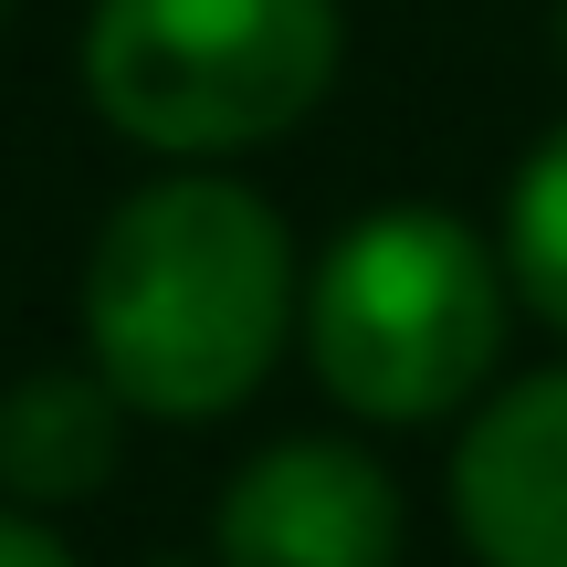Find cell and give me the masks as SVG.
I'll return each instance as SVG.
<instances>
[{
    "label": "cell",
    "instance_id": "30bf717a",
    "mask_svg": "<svg viewBox=\"0 0 567 567\" xmlns=\"http://www.w3.org/2000/svg\"><path fill=\"white\" fill-rule=\"evenodd\" d=\"M0 11H11V0H0Z\"/></svg>",
    "mask_w": 567,
    "mask_h": 567
},
{
    "label": "cell",
    "instance_id": "52a82bcc",
    "mask_svg": "<svg viewBox=\"0 0 567 567\" xmlns=\"http://www.w3.org/2000/svg\"><path fill=\"white\" fill-rule=\"evenodd\" d=\"M505 274L526 295V316L567 337V126H547L526 147V168L505 179Z\"/></svg>",
    "mask_w": 567,
    "mask_h": 567
},
{
    "label": "cell",
    "instance_id": "277c9868",
    "mask_svg": "<svg viewBox=\"0 0 567 567\" xmlns=\"http://www.w3.org/2000/svg\"><path fill=\"white\" fill-rule=\"evenodd\" d=\"M410 505L389 484V463H368L358 442H274L221 484L210 515V557L221 567H400Z\"/></svg>",
    "mask_w": 567,
    "mask_h": 567
},
{
    "label": "cell",
    "instance_id": "6da1fadb",
    "mask_svg": "<svg viewBox=\"0 0 567 567\" xmlns=\"http://www.w3.org/2000/svg\"><path fill=\"white\" fill-rule=\"evenodd\" d=\"M284 210L243 179H147L84 252V347L95 379L147 421H221L264 389L295 326Z\"/></svg>",
    "mask_w": 567,
    "mask_h": 567
},
{
    "label": "cell",
    "instance_id": "9c48e42d",
    "mask_svg": "<svg viewBox=\"0 0 567 567\" xmlns=\"http://www.w3.org/2000/svg\"><path fill=\"white\" fill-rule=\"evenodd\" d=\"M557 53H567V0H557Z\"/></svg>",
    "mask_w": 567,
    "mask_h": 567
},
{
    "label": "cell",
    "instance_id": "ba28073f",
    "mask_svg": "<svg viewBox=\"0 0 567 567\" xmlns=\"http://www.w3.org/2000/svg\"><path fill=\"white\" fill-rule=\"evenodd\" d=\"M0 567H74V557H63V536L42 526V515L0 505Z\"/></svg>",
    "mask_w": 567,
    "mask_h": 567
},
{
    "label": "cell",
    "instance_id": "8992f818",
    "mask_svg": "<svg viewBox=\"0 0 567 567\" xmlns=\"http://www.w3.org/2000/svg\"><path fill=\"white\" fill-rule=\"evenodd\" d=\"M126 452V400L95 368H32L0 400V484L11 505H84L116 484Z\"/></svg>",
    "mask_w": 567,
    "mask_h": 567
},
{
    "label": "cell",
    "instance_id": "3957f363",
    "mask_svg": "<svg viewBox=\"0 0 567 567\" xmlns=\"http://www.w3.org/2000/svg\"><path fill=\"white\" fill-rule=\"evenodd\" d=\"M337 84V0H95L84 95L158 158H243L295 137Z\"/></svg>",
    "mask_w": 567,
    "mask_h": 567
},
{
    "label": "cell",
    "instance_id": "7a4b0ae2",
    "mask_svg": "<svg viewBox=\"0 0 567 567\" xmlns=\"http://www.w3.org/2000/svg\"><path fill=\"white\" fill-rule=\"evenodd\" d=\"M515 274L463 210L442 200H389L326 243L305 284V358L316 389L358 421H442L505 358Z\"/></svg>",
    "mask_w": 567,
    "mask_h": 567
},
{
    "label": "cell",
    "instance_id": "5b68a950",
    "mask_svg": "<svg viewBox=\"0 0 567 567\" xmlns=\"http://www.w3.org/2000/svg\"><path fill=\"white\" fill-rule=\"evenodd\" d=\"M452 526L473 567H567V368L484 400L452 452Z\"/></svg>",
    "mask_w": 567,
    "mask_h": 567
}]
</instances>
